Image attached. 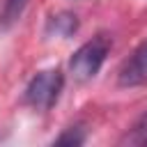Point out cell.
<instances>
[{
	"label": "cell",
	"instance_id": "1",
	"mask_svg": "<svg viewBox=\"0 0 147 147\" xmlns=\"http://www.w3.org/2000/svg\"><path fill=\"white\" fill-rule=\"evenodd\" d=\"M110 46H113V41H110L108 34H96V37H92L90 41H85V44L71 55V60H69V71H71V76H74L76 80H80V83L92 80V78L99 74L101 64L106 62V55H108Z\"/></svg>",
	"mask_w": 147,
	"mask_h": 147
},
{
	"label": "cell",
	"instance_id": "2",
	"mask_svg": "<svg viewBox=\"0 0 147 147\" xmlns=\"http://www.w3.org/2000/svg\"><path fill=\"white\" fill-rule=\"evenodd\" d=\"M64 76L60 69H44L32 76V80L25 87V101L37 110H48L62 92Z\"/></svg>",
	"mask_w": 147,
	"mask_h": 147
},
{
	"label": "cell",
	"instance_id": "3",
	"mask_svg": "<svg viewBox=\"0 0 147 147\" xmlns=\"http://www.w3.org/2000/svg\"><path fill=\"white\" fill-rule=\"evenodd\" d=\"M117 83L122 87H138L147 83V39L136 46V51L122 62L117 71Z\"/></svg>",
	"mask_w": 147,
	"mask_h": 147
},
{
	"label": "cell",
	"instance_id": "4",
	"mask_svg": "<svg viewBox=\"0 0 147 147\" xmlns=\"http://www.w3.org/2000/svg\"><path fill=\"white\" fill-rule=\"evenodd\" d=\"M76 30H78V18H76V14H71V11L53 14V16L48 18V23H46V34H48V37H62V39H67V37H71Z\"/></svg>",
	"mask_w": 147,
	"mask_h": 147
},
{
	"label": "cell",
	"instance_id": "5",
	"mask_svg": "<svg viewBox=\"0 0 147 147\" xmlns=\"http://www.w3.org/2000/svg\"><path fill=\"white\" fill-rule=\"evenodd\" d=\"M25 5H28V0H5L2 9H0V28H5V30L11 28L25 11Z\"/></svg>",
	"mask_w": 147,
	"mask_h": 147
},
{
	"label": "cell",
	"instance_id": "6",
	"mask_svg": "<svg viewBox=\"0 0 147 147\" xmlns=\"http://www.w3.org/2000/svg\"><path fill=\"white\" fill-rule=\"evenodd\" d=\"M129 145H147V110L140 115V119L133 124V129L124 138Z\"/></svg>",
	"mask_w": 147,
	"mask_h": 147
},
{
	"label": "cell",
	"instance_id": "7",
	"mask_svg": "<svg viewBox=\"0 0 147 147\" xmlns=\"http://www.w3.org/2000/svg\"><path fill=\"white\" fill-rule=\"evenodd\" d=\"M55 142H57V145H83V142H85V136H83L80 129H67Z\"/></svg>",
	"mask_w": 147,
	"mask_h": 147
}]
</instances>
